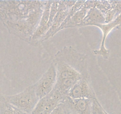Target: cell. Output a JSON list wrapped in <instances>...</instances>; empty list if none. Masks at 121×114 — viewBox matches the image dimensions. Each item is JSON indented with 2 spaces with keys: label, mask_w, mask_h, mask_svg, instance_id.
Here are the masks:
<instances>
[{
  "label": "cell",
  "mask_w": 121,
  "mask_h": 114,
  "mask_svg": "<svg viewBox=\"0 0 121 114\" xmlns=\"http://www.w3.org/2000/svg\"><path fill=\"white\" fill-rule=\"evenodd\" d=\"M94 26L98 27L101 30L102 33L101 43L99 49L93 51V54L102 57L104 59H108L109 57V50L105 46L106 38L109 33L115 28L121 27V14L119 15L115 20L109 23L102 24H96Z\"/></svg>",
  "instance_id": "9"
},
{
  "label": "cell",
  "mask_w": 121,
  "mask_h": 114,
  "mask_svg": "<svg viewBox=\"0 0 121 114\" xmlns=\"http://www.w3.org/2000/svg\"><path fill=\"white\" fill-rule=\"evenodd\" d=\"M57 81L56 66L52 62L48 70L43 74L41 78L33 84L40 99L50 93L54 89Z\"/></svg>",
  "instance_id": "5"
},
{
  "label": "cell",
  "mask_w": 121,
  "mask_h": 114,
  "mask_svg": "<svg viewBox=\"0 0 121 114\" xmlns=\"http://www.w3.org/2000/svg\"><path fill=\"white\" fill-rule=\"evenodd\" d=\"M106 23L105 15L97 7L91 8L84 20L83 23L80 27L87 26H95Z\"/></svg>",
  "instance_id": "12"
},
{
  "label": "cell",
  "mask_w": 121,
  "mask_h": 114,
  "mask_svg": "<svg viewBox=\"0 0 121 114\" xmlns=\"http://www.w3.org/2000/svg\"><path fill=\"white\" fill-rule=\"evenodd\" d=\"M67 96L72 99H95L97 98L91 85V79L86 78L77 82L69 91Z\"/></svg>",
  "instance_id": "8"
},
{
  "label": "cell",
  "mask_w": 121,
  "mask_h": 114,
  "mask_svg": "<svg viewBox=\"0 0 121 114\" xmlns=\"http://www.w3.org/2000/svg\"><path fill=\"white\" fill-rule=\"evenodd\" d=\"M63 102H64V103L65 104V105H66V108H67V114H79L78 113H77V112H76L72 110V109L69 108V106L66 104V103L64 100H63Z\"/></svg>",
  "instance_id": "14"
},
{
  "label": "cell",
  "mask_w": 121,
  "mask_h": 114,
  "mask_svg": "<svg viewBox=\"0 0 121 114\" xmlns=\"http://www.w3.org/2000/svg\"><path fill=\"white\" fill-rule=\"evenodd\" d=\"M45 1H1L0 17L2 23H16L27 19Z\"/></svg>",
  "instance_id": "2"
},
{
  "label": "cell",
  "mask_w": 121,
  "mask_h": 114,
  "mask_svg": "<svg viewBox=\"0 0 121 114\" xmlns=\"http://www.w3.org/2000/svg\"><path fill=\"white\" fill-rule=\"evenodd\" d=\"M66 97L54 89L50 93L39 100L31 114H51L63 102Z\"/></svg>",
  "instance_id": "6"
},
{
  "label": "cell",
  "mask_w": 121,
  "mask_h": 114,
  "mask_svg": "<svg viewBox=\"0 0 121 114\" xmlns=\"http://www.w3.org/2000/svg\"><path fill=\"white\" fill-rule=\"evenodd\" d=\"M47 2V1H45L43 4L33 11L25 20L16 23L6 22L3 23V25L9 33L16 36L27 43L31 44L32 37L39 27Z\"/></svg>",
  "instance_id": "3"
},
{
  "label": "cell",
  "mask_w": 121,
  "mask_h": 114,
  "mask_svg": "<svg viewBox=\"0 0 121 114\" xmlns=\"http://www.w3.org/2000/svg\"><path fill=\"white\" fill-rule=\"evenodd\" d=\"M114 1V6L113 10L115 11L117 15L119 16L121 14V1Z\"/></svg>",
  "instance_id": "13"
},
{
  "label": "cell",
  "mask_w": 121,
  "mask_h": 114,
  "mask_svg": "<svg viewBox=\"0 0 121 114\" xmlns=\"http://www.w3.org/2000/svg\"><path fill=\"white\" fill-rule=\"evenodd\" d=\"M1 97L13 107L27 114H32L40 100L33 85L16 95L12 96L1 95Z\"/></svg>",
  "instance_id": "4"
},
{
  "label": "cell",
  "mask_w": 121,
  "mask_h": 114,
  "mask_svg": "<svg viewBox=\"0 0 121 114\" xmlns=\"http://www.w3.org/2000/svg\"><path fill=\"white\" fill-rule=\"evenodd\" d=\"M14 110H15V114H27V113L24 112L22 111V110H20V109H18L17 108H14Z\"/></svg>",
  "instance_id": "15"
},
{
  "label": "cell",
  "mask_w": 121,
  "mask_h": 114,
  "mask_svg": "<svg viewBox=\"0 0 121 114\" xmlns=\"http://www.w3.org/2000/svg\"><path fill=\"white\" fill-rule=\"evenodd\" d=\"M96 1H86L84 5L74 14L64 28L80 27L91 8L95 7Z\"/></svg>",
  "instance_id": "11"
},
{
  "label": "cell",
  "mask_w": 121,
  "mask_h": 114,
  "mask_svg": "<svg viewBox=\"0 0 121 114\" xmlns=\"http://www.w3.org/2000/svg\"><path fill=\"white\" fill-rule=\"evenodd\" d=\"M56 66L57 81L54 89L67 96L72 87L80 80L91 79L86 55L73 46H65L57 52L52 61Z\"/></svg>",
  "instance_id": "1"
},
{
  "label": "cell",
  "mask_w": 121,
  "mask_h": 114,
  "mask_svg": "<svg viewBox=\"0 0 121 114\" xmlns=\"http://www.w3.org/2000/svg\"><path fill=\"white\" fill-rule=\"evenodd\" d=\"M76 2V1H59L58 11L54 18L53 24L44 37L43 38L41 42L47 40L59 32V28L65 22V20L68 16L70 10Z\"/></svg>",
  "instance_id": "7"
},
{
  "label": "cell",
  "mask_w": 121,
  "mask_h": 114,
  "mask_svg": "<svg viewBox=\"0 0 121 114\" xmlns=\"http://www.w3.org/2000/svg\"><path fill=\"white\" fill-rule=\"evenodd\" d=\"M53 1H48L45 5L43 15L39 23V27L35 31L31 39V45H37L39 43L41 42V40L46 33L49 30L48 24L49 22L50 10Z\"/></svg>",
  "instance_id": "10"
}]
</instances>
